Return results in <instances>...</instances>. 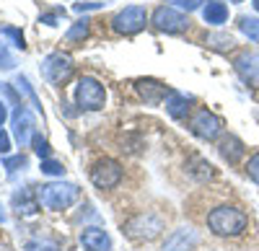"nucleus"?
Masks as SVG:
<instances>
[{
  "mask_svg": "<svg viewBox=\"0 0 259 251\" xmlns=\"http://www.w3.org/2000/svg\"><path fill=\"white\" fill-rule=\"evenodd\" d=\"M207 228L221 238H239L249 228V215L233 205H221L207 213Z\"/></svg>",
  "mask_w": 259,
  "mask_h": 251,
  "instance_id": "nucleus-1",
  "label": "nucleus"
},
{
  "mask_svg": "<svg viewBox=\"0 0 259 251\" xmlns=\"http://www.w3.org/2000/svg\"><path fill=\"white\" fill-rule=\"evenodd\" d=\"M78 197H80V189L68 181H50L36 189L39 205L47 207V210H68L70 205L78 202Z\"/></svg>",
  "mask_w": 259,
  "mask_h": 251,
  "instance_id": "nucleus-2",
  "label": "nucleus"
},
{
  "mask_svg": "<svg viewBox=\"0 0 259 251\" xmlns=\"http://www.w3.org/2000/svg\"><path fill=\"white\" fill-rule=\"evenodd\" d=\"M163 231V220L153 213H138L124 223V233L133 241H153Z\"/></svg>",
  "mask_w": 259,
  "mask_h": 251,
  "instance_id": "nucleus-3",
  "label": "nucleus"
},
{
  "mask_svg": "<svg viewBox=\"0 0 259 251\" xmlns=\"http://www.w3.org/2000/svg\"><path fill=\"white\" fill-rule=\"evenodd\" d=\"M104 101H106V91H104V86H101L96 78L83 75V78L75 83V104H78L80 109L96 112V109L104 107Z\"/></svg>",
  "mask_w": 259,
  "mask_h": 251,
  "instance_id": "nucleus-4",
  "label": "nucleus"
},
{
  "mask_svg": "<svg viewBox=\"0 0 259 251\" xmlns=\"http://www.w3.org/2000/svg\"><path fill=\"white\" fill-rule=\"evenodd\" d=\"M41 75H45V80L52 83V86H60V83H65L73 75V57L65 55V52L47 55L45 62H41Z\"/></svg>",
  "mask_w": 259,
  "mask_h": 251,
  "instance_id": "nucleus-5",
  "label": "nucleus"
},
{
  "mask_svg": "<svg viewBox=\"0 0 259 251\" xmlns=\"http://www.w3.org/2000/svg\"><path fill=\"white\" fill-rule=\"evenodd\" d=\"M11 124H13L16 142L21 145V148H29V145L34 142V137H36V119H34V114L24 107V104H18L13 117H11Z\"/></svg>",
  "mask_w": 259,
  "mask_h": 251,
  "instance_id": "nucleus-6",
  "label": "nucleus"
},
{
  "mask_svg": "<svg viewBox=\"0 0 259 251\" xmlns=\"http://www.w3.org/2000/svg\"><path fill=\"white\" fill-rule=\"evenodd\" d=\"M145 8H140V6H127L124 11H119L114 18H112V29L117 31V34H124V36H130V34H138L143 26H145Z\"/></svg>",
  "mask_w": 259,
  "mask_h": 251,
  "instance_id": "nucleus-7",
  "label": "nucleus"
},
{
  "mask_svg": "<svg viewBox=\"0 0 259 251\" xmlns=\"http://www.w3.org/2000/svg\"><path fill=\"white\" fill-rule=\"evenodd\" d=\"M153 26L158 31H166V34H182L189 26V18L171 6H161L153 11Z\"/></svg>",
  "mask_w": 259,
  "mask_h": 251,
  "instance_id": "nucleus-8",
  "label": "nucleus"
},
{
  "mask_svg": "<svg viewBox=\"0 0 259 251\" xmlns=\"http://www.w3.org/2000/svg\"><path fill=\"white\" fill-rule=\"evenodd\" d=\"M189 130L197 135L200 140H215V137L223 132V119H221L218 114L207 112V109H200L197 114L192 117Z\"/></svg>",
  "mask_w": 259,
  "mask_h": 251,
  "instance_id": "nucleus-9",
  "label": "nucleus"
},
{
  "mask_svg": "<svg viewBox=\"0 0 259 251\" xmlns=\"http://www.w3.org/2000/svg\"><path fill=\"white\" fill-rule=\"evenodd\" d=\"M91 181L96 189H114L122 181V166L117 161H109V158L99 161L91 169Z\"/></svg>",
  "mask_w": 259,
  "mask_h": 251,
  "instance_id": "nucleus-10",
  "label": "nucleus"
},
{
  "mask_svg": "<svg viewBox=\"0 0 259 251\" xmlns=\"http://www.w3.org/2000/svg\"><path fill=\"white\" fill-rule=\"evenodd\" d=\"M233 70L246 86H259V52H241L233 60Z\"/></svg>",
  "mask_w": 259,
  "mask_h": 251,
  "instance_id": "nucleus-11",
  "label": "nucleus"
},
{
  "mask_svg": "<svg viewBox=\"0 0 259 251\" xmlns=\"http://www.w3.org/2000/svg\"><path fill=\"white\" fill-rule=\"evenodd\" d=\"M80 243L85 251H112V238L106 236L104 228H83Z\"/></svg>",
  "mask_w": 259,
  "mask_h": 251,
  "instance_id": "nucleus-12",
  "label": "nucleus"
},
{
  "mask_svg": "<svg viewBox=\"0 0 259 251\" xmlns=\"http://www.w3.org/2000/svg\"><path fill=\"white\" fill-rule=\"evenodd\" d=\"M192 246H197V233L192 228H179L163 241V251H189Z\"/></svg>",
  "mask_w": 259,
  "mask_h": 251,
  "instance_id": "nucleus-13",
  "label": "nucleus"
},
{
  "mask_svg": "<svg viewBox=\"0 0 259 251\" xmlns=\"http://www.w3.org/2000/svg\"><path fill=\"white\" fill-rule=\"evenodd\" d=\"M135 88H138V93H140L148 104H161V98H166V96L171 93V91H166L163 83L150 80V78H140V80L135 83Z\"/></svg>",
  "mask_w": 259,
  "mask_h": 251,
  "instance_id": "nucleus-14",
  "label": "nucleus"
},
{
  "mask_svg": "<svg viewBox=\"0 0 259 251\" xmlns=\"http://www.w3.org/2000/svg\"><path fill=\"white\" fill-rule=\"evenodd\" d=\"M189 104H192V96L179 93V91H171L166 96V112H168L171 119H184L187 112H189Z\"/></svg>",
  "mask_w": 259,
  "mask_h": 251,
  "instance_id": "nucleus-15",
  "label": "nucleus"
},
{
  "mask_svg": "<svg viewBox=\"0 0 259 251\" xmlns=\"http://www.w3.org/2000/svg\"><path fill=\"white\" fill-rule=\"evenodd\" d=\"M11 205H13V210H16L18 215H34L36 207H39V199H36V194H31L29 189H18V192H13Z\"/></svg>",
  "mask_w": 259,
  "mask_h": 251,
  "instance_id": "nucleus-16",
  "label": "nucleus"
},
{
  "mask_svg": "<svg viewBox=\"0 0 259 251\" xmlns=\"http://www.w3.org/2000/svg\"><path fill=\"white\" fill-rule=\"evenodd\" d=\"M202 18L210 26H221L228 21V6L221 3V0H207L205 8H202Z\"/></svg>",
  "mask_w": 259,
  "mask_h": 251,
  "instance_id": "nucleus-17",
  "label": "nucleus"
},
{
  "mask_svg": "<svg viewBox=\"0 0 259 251\" xmlns=\"http://www.w3.org/2000/svg\"><path fill=\"white\" fill-rule=\"evenodd\" d=\"M221 156L228 161V163H239L241 158H244V153H246V145L236 137V135H228V137H223V142H221Z\"/></svg>",
  "mask_w": 259,
  "mask_h": 251,
  "instance_id": "nucleus-18",
  "label": "nucleus"
},
{
  "mask_svg": "<svg viewBox=\"0 0 259 251\" xmlns=\"http://www.w3.org/2000/svg\"><path fill=\"white\" fill-rule=\"evenodd\" d=\"M239 31H241L246 39H251V41H256V44H259V18H254V16H241V18H239Z\"/></svg>",
  "mask_w": 259,
  "mask_h": 251,
  "instance_id": "nucleus-19",
  "label": "nucleus"
},
{
  "mask_svg": "<svg viewBox=\"0 0 259 251\" xmlns=\"http://www.w3.org/2000/svg\"><path fill=\"white\" fill-rule=\"evenodd\" d=\"M85 36H89V21H78V24H73V29L68 31V34H65V39H68V41H83Z\"/></svg>",
  "mask_w": 259,
  "mask_h": 251,
  "instance_id": "nucleus-20",
  "label": "nucleus"
},
{
  "mask_svg": "<svg viewBox=\"0 0 259 251\" xmlns=\"http://www.w3.org/2000/svg\"><path fill=\"white\" fill-rule=\"evenodd\" d=\"M16 86H18L21 91H24V93L29 96V101H31V107H34L36 112H41V104H39V98H36V93H34V88L29 86V80H26L24 75H18V78H16Z\"/></svg>",
  "mask_w": 259,
  "mask_h": 251,
  "instance_id": "nucleus-21",
  "label": "nucleus"
},
{
  "mask_svg": "<svg viewBox=\"0 0 259 251\" xmlns=\"http://www.w3.org/2000/svg\"><path fill=\"white\" fill-rule=\"evenodd\" d=\"M0 34L8 36V39H13V47H18V49H26V39H24V34H21L16 26H3V29H0Z\"/></svg>",
  "mask_w": 259,
  "mask_h": 251,
  "instance_id": "nucleus-22",
  "label": "nucleus"
},
{
  "mask_svg": "<svg viewBox=\"0 0 259 251\" xmlns=\"http://www.w3.org/2000/svg\"><path fill=\"white\" fill-rule=\"evenodd\" d=\"M41 174H47V176H62L65 174V166L60 161L45 158V161H41Z\"/></svg>",
  "mask_w": 259,
  "mask_h": 251,
  "instance_id": "nucleus-23",
  "label": "nucleus"
},
{
  "mask_svg": "<svg viewBox=\"0 0 259 251\" xmlns=\"http://www.w3.org/2000/svg\"><path fill=\"white\" fill-rule=\"evenodd\" d=\"M31 145H34V153H36L41 161L50 158V142H47L45 137H41L39 132H36V137H34V142H31Z\"/></svg>",
  "mask_w": 259,
  "mask_h": 251,
  "instance_id": "nucleus-24",
  "label": "nucleus"
},
{
  "mask_svg": "<svg viewBox=\"0 0 259 251\" xmlns=\"http://www.w3.org/2000/svg\"><path fill=\"white\" fill-rule=\"evenodd\" d=\"M26 251H57V243L47 241V238H36L26 243Z\"/></svg>",
  "mask_w": 259,
  "mask_h": 251,
  "instance_id": "nucleus-25",
  "label": "nucleus"
},
{
  "mask_svg": "<svg viewBox=\"0 0 259 251\" xmlns=\"http://www.w3.org/2000/svg\"><path fill=\"white\" fill-rule=\"evenodd\" d=\"M3 166L8 171H18V169H24V166H26V156H6Z\"/></svg>",
  "mask_w": 259,
  "mask_h": 251,
  "instance_id": "nucleus-26",
  "label": "nucleus"
},
{
  "mask_svg": "<svg viewBox=\"0 0 259 251\" xmlns=\"http://www.w3.org/2000/svg\"><path fill=\"white\" fill-rule=\"evenodd\" d=\"M246 174L254 184H259V153H254L249 161H246Z\"/></svg>",
  "mask_w": 259,
  "mask_h": 251,
  "instance_id": "nucleus-27",
  "label": "nucleus"
},
{
  "mask_svg": "<svg viewBox=\"0 0 259 251\" xmlns=\"http://www.w3.org/2000/svg\"><path fill=\"white\" fill-rule=\"evenodd\" d=\"M13 65H16V60H13V55L8 52V44H3V41H0V68L11 70Z\"/></svg>",
  "mask_w": 259,
  "mask_h": 251,
  "instance_id": "nucleus-28",
  "label": "nucleus"
},
{
  "mask_svg": "<svg viewBox=\"0 0 259 251\" xmlns=\"http://www.w3.org/2000/svg\"><path fill=\"white\" fill-rule=\"evenodd\" d=\"M166 3H171V8H182V11H197L202 0H166Z\"/></svg>",
  "mask_w": 259,
  "mask_h": 251,
  "instance_id": "nucleus-29",
  "label": "nucleus"
},
{
  "mask_svg": "<svg viewBox=\"0 0 259 251\" xmlns=\"http://www.w3.org/2000/svg\"><path fill=\"white\" fill-rule=\"evenodd\" d=\"M8 153H11V137L3 127H0V156H8Z\"/></svg>",
  "mask_w": 259,
  "mask_h": 251,
  "instance_id": "nucleus-30",
  "label": "nucleus"
},
{
  "mask_svg": "<svg viewBox=\"0 0 259 251\" xmlns=\"http://www.w3.org/2000/svg\"><path fill=\"white\" fill-rule=\"evenodd\" d=\"M104 8V3H75V11L78 13H85V11H99Z\"/></svg>",
  "mask_w": 259,
  "mask_h": 251,
  "instance_id": "nucleus-31",
  "label": "nucleus"
},
{
  "mask_svg": "<svg viewBox=\"0 0 259 251\" xmlns=\"http://www.w3.org/2000/svg\"><path fill=\"white\" fill-rule=\"evenodd\" d=\"M8 119V109H6V104L0 101V127H3V122Z\"/></svg>",
  "mask_w": 259,
  "mask_h": 251,
  "instance_id": "nucleus-32",
  "label": "nucleus"
},
{
  "mask_svg": "<svg viewBox=\"0 0 259 251\" xmlns=\"http://www.w3.org/2000/svg\"><path fill=\"white\" fill-rule=\"evenodd\" d=\"M41 21H45V24H50V26H55V21H57V16H45V18H41Z\"/></svg>",
  "mask_w": 259,
  "mask_h": 251,
  "instance_id": "nucleus-33",
  "label": "nucleus"
},
{
  "mask_svg": "<svg viewBox=\"0 0 259 251\" xmlns=\"http://www.w3.org/2000/svg\"><path fill=\"white\" fill-rule=\"evenodd\" d=\"M6 220H8V213H6V207L0 205V223H6Z\"/></svg>",
  "mask_w": 259,
  "mask_h": 251,
  "instance_id": "nucleus-34",
  "label": "nucleus"
},
{
  "mask_svg": "<svg viewBox=\"0 0 259 251\" xmlns=\"http://www.w3.org/2000/svg\"><path fill=\"white\" fill-rule=\"evenodd\" d=\"M251 6H254V11L259 13V0H251Z\"/></svg>",
  "mask_w": 259,
  "mask_h": 251,
  "instance_id": "nucleus-35",
  "label": "nucleus"
},
{
  "mask_svg": "<svg viewBox=\"0 0 259 251\" xmlns=\"http://www.w3.org/2000/svg\"><path fill=\"white\" fill-rule=\"evenodd\" d=\"M228 3H244V0H228Z\"/></svg>",
  "mask_w": 259,
  "mask_h": 251,
  "instance_id": "nucleus-36",
  "label": "nucleus"
}]
</instances>
